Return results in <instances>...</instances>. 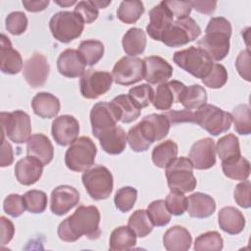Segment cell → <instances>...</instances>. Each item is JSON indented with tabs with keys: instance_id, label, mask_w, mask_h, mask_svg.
<instances>
[{
	"instance_id": "obj_1",
	"label": "cell",
	"mask_w": 251,
	"mask_h": 251,
	"mask_svg": "<svg viewBox=\"0 0 251 251\" xmlns=\"http://www.w3.org/2000/svg\"><path fill=\"white\" fill-rule=\"evenodd\" d=\"M100 212L95 206L80 205L73 215L61 222L57 228L59 238L66 242H75L82 235L90 240L99 238Z\"/></svg>"
},
{
	"instance_id": "obj_2",
	"label": "cell",
	"mask_w": 251,
	"mask_h": 251,
	"mask_svg": "<svg viewBox=\"0 0 251 251\" xmlns=\"http://www.w3.org/2000/svg\"><path fill=\"white\" fill-rule=\"evenodd\" d=\"M231 25L224 17L212 18L205 29V35L197 41V47L202 49L212 61H221L229 52Z\"/></svg>"
},
{
	"instance_id": "obj_3",
	"label": "cell",
	"mask_w": 251,
	"mask_h": 251,
	"mask_svg": "<svg viewBox=\"0 0 251 251\" xmlns=\"http://www.w3.org/2000/svg\"><path fill=\"white\" fill-rule=\"evenodd\" d=\"M191 123L197 124L210 134L217 136L230 128L231 115L212 104H205L192 112Z\"/></svg>"
},
{
	"instance_id": "obj_4",
	"label": "cell",
	"mask_w": 251,
	"mask_h": 251,
	"mask_svg": "<svg viewBox=\"0 0 251 251\" xmlns=\"http://www.w3.org/2000/svg\"><path fill=\"white\" fill-rule=\"evenodd\" d=\"M193 165L189 158H175L166 167L168 186L173 191L182 193L191 192L195 189L197 180L193 175Z\"/></svg>"
},
{
	"instance_id": "obj_5",
	"label": "cell",
	"mask_w": 251,
	"mask_h": 251,
	"mask_svg": "<svg viewBox=\"0 0 251 251\" xmlns=\"http://www.w3.org/2000/svg\"><path fill=\"white\" fill-rule=\"evenodd\" d=\"M49 28L55 39L62 43H69L81 35L84 23L76 13L61 11L52 16Z\"/></svg>"
},
{
	"instance_id": "obj_6",
	"label": "cell",
	"mask_w": 251,
	"mask_h": 251,
	"mask_svg": "<svg viewBox=\"0 0 251 251\" xmlns=\"http://www.w3.org/2000/svg\"><path fill=\"white\" fill-rule=\"evenodd\" d=\"M97 153L96 146L88 136L76 138L65 154L66 166L74 172H84L91 168Z\"/></svg>"
},
{
	"instance_id": "obj_7",
	"label": "cell",
	"mask_w": 251,
	"mask_h": 251,
	"mask_svg": "<svg viewBox=\"0 0 251 251\" xmlns=\"http://www.w3.org/2000/svg\"><path fill=\"white\" fill-rule=\"evenodd\" d=\"M173 60L179 68L201 79L209 74L214 65L209 56L195 46L175 52Z\"/></svg>"
},
{
	"instance_id": "obj_8",
	"label": "cell",
	"mask_w": 251,
	"mask_h": 251,
	"mask_svg": "<svg viewBox=\"0 0 251 251\" xmlns=\"http://www.w3.org/2000/svg\"><path fill=\"white\" fill-rule=\"evenodd\" d=\"M83 186L89 196L94 200L107 199L113 191V176L104 166L95 165L81 176Z\"/></svg>"
},
{
	"instance_id": "obj_9",
	"label": "cell",
	"mask_w": 251,
	"mask_h": 251,
	"mask_svg": "<svg viewBox=\"0 0 251 251\" xmlns=\"http://www.w3.org/2000/svg\"><path fill=\"white\" fill-rule=\"evenodd\" d=\"M0 120L3 135L17 144L27 142L31 136V124L30 118L25 112L22 110L2 112Z\"/></svg>"
},
{
	"instance_id": "obj_10",
	"label": "cell",
	"mask_w": 251,
	"mask_h": 251,
	"mask_svg": "<svg viewBox=\"0 0 251 251\" xmlns=\"http://www.w3.org/2000/svg\"><path fill=\"white\" fill-rule=\"evenodd\" d=\"M201 34V28L190 17L173 22L162 34L160 41L169 47H179L195 40Z\"/></svg>"
},
{
	"instance_id": "obj_11",
	"label": "cell",
	"mask_w": 251,
	"mask_h": 251,
	"mask_svg": "<svg viewBox=\"0 0 251 251\" xmlns=\"http://www.w3.org/2000/svg\"><path fill=\"white\" fill-rule=\"evenodd\" d=\"M144 61L138 57L125 56L113 68V79L121 85H131L144 78Z\"/></svg>"
},
{
	"instance_id": "obj_12",
	"label": "cell",
	"mask_w": 251,
	"mask_h": 251,
	"mask_svg": "<svg viewBox=\"0 0 251 251\" xmlns=\"http://www.w3.org/2000/svg\"><path fill=\"white\" fill-rule=\"evenodd\" d=\"M113 81L112 74L89 69L81 75L79 81L80 93L84 98L96 99L111 88Z\"/></svg>"
},
{
	"instance_id": "obj_13",
	"label": "cell",
	"mask_w": 251,
	"mask_h": 251,
	"mask_svg": "<svg viewBox=\"0 0 251 251\" xmlns=\"http://www.w3.org/2000/svg\"><path fill=\"white\" fill-rule=\"evenodd\" d=\"M121 120L118 108L112 102H98L90 111V124L93 135L98 138L101 133L117 126Z\"/></svg>"
},
{
	"instance_id": "obj_14",
	"label": "cell",
	"mask_w": 251,
	"mask_h": 251,
	"mask_svg": "<svg viewBox=\"0 0 251 251\" xmlns=\"http://www.w3.org/2000/svg\"><path fill=\"white\" fill-rule=\"evenodd\" d=\"M136 125L143 137L151 144L168 135L171 122L165 114H150Z\"/></svg>"
},
{
	"instance_id": "obj_15",
	"label": "cell",
	"mask_w": 251,
	"mask_h": 251,
	"mask_svg": "<svg viewBox=\"0 0 251 251\" xmlns=\"http://www.w3.org/2000/svg\"><path fill=\"white\" fill-rule=\"evenodd\" d=\"M49 71L50 66L47 58L41 53H34L25 61L23 75L29 86L36 88L46 82Z\"/></svg>"
},
{
	"instance_id": "obj_16",
	"label": "cell",
	"mask_w": 251,
	"mask_h": 251,
	"mask_svg": "<svg viewBox=\"0 0 251 251\" xmlns=\"http://www.w3.org/2000/svg\"><path fill=\"white\" fill-rule=\"evenodd\" d=\"M189 160L196 170H208L216 164V145L210 137L199 139L190 148Z\"/></svg>"
},
{
	"instance_id": "obj_17",
	"label": "cell",
	"mask_w": 251,
	"mask_h": 251,
	"mask_svg": "<svg viewBox=\"0 0 251 251\" xmlns=\"http://www.w3.org/2000/svg\"><path fill=\"white\" fill-rule=\"evenodd\" d=\"M51 132L57 144L61 146L71 145L78 136L79 124L75 117L62 115L53 121Z\"/></svg>"
},
{
	"instance_id": "obj_18",
	"label": "cell",
	"mask_w": 251,
	"mask_h": 251,
	"mask_svg": "<svg viewBox=\"0 0 251 251\" xmlns=\"http://www.w3.org/2000/svg\"><path fill=\"white\" fill-rule=\"evenodd\" d=\"M79 199V193L75 187L70 185H59L51 192L50 210L57 216H63L76 206Z\"/></svg>"
},
{
	"instance_id": "obj_19",
	"label": "cell",
	"mask_w": 251,
	"mask_h": 251,
	"mask_svg": "<svg viewBox=\"0 0 251 251\" xmlns=\"http://www.w3.org/2000/svg\"><path fill=\"white\" fill-rule=\"evenodd\" d=\"M173 22V13L162 1L149 11V24L146 26V31L152 39L160 41L162 34L170 27Z\"/></svg>"
},
{
	"instance_id": "obj_20",
	"label": "cell",
	"mask_w": 251,
	"mask_h": 251,
	"mask_svg": "<svg viewBox=\"0 0 251 251\" xmlns=\"http://www.w3.org/2000/svg\"><path fill=\"white\" fill-rule=\"evenodd\" d=\"M185 87L178 80H171L159 84L152 101L154 108L161 111L170 110L175 103H178L179 96Z\"/></svg>"
},
{
	"instance_id": "obj_21",
	"label": "cell",
	"mask_w": 251,
	"mask_h": 251,
	"mask_svg": "<svg viewBox=\"0 0 251 251\" xmlns=\"http://www.w3.org/2000/svg\"><path fill=\"white\" fill-rule=\"evenodd\" d=\"M145 72L144 79L151 84L167 82L173 75V67L162 57L148 56L143 59Z\"/></svg>"
},
{
	"instance_id": "obj_22",
	"label": "cell",
	"mask_w": 251,
	"mask_h": 251,
	"mask_svg": "<svg viewBox=\"0 0 251 251\" xmlns=\"http://www.w3.org/2000/svg\"><path fill=\"white\" fill-rule=\"evenodd\" d=\"M85 63L75 49H66L58 57L57 69L66 77H78L85 72Z\"/></svg>"
},
{
	"instance_id": "obj_23",
	"label": "cell",
	"mask_w": 251,
	"mask_h": 251,
	"mask_svg": "<svg viewBox=\"0 0 251 251\" xmlns=\"http://www.w3.org/2000/svg\"><path fill=\"white\" fill-rule=\"evenodd\" d=\"M43 164L32 156L19 160L15 165V176L23 185L34 184L42 176Z\"/></svg>"
},
{
	"instance_id": "obj_24",
	"label": "cell",
	"mask_w": 251,
	"mask_h": 251,
	"mask_svg": "<svg viewBox=\"0 0 251 251\" xmlns=\"http://www.w3.org/2000/svg\"><path fill=\"white\" fill-rule=\"evenodd\" d=\"M0 68L2 73L8 75H16L23 69V59L21 54L15 50L12 43L4 33L0 39Z\"/></svg>"
},
{
	"instance_id": "obj_25",
	"label": "cell",
	"mask_w": 251,
	"mask_h": 251,
	"mask_svg": "<svg viewBox=\"0 0 251 251\" xmlns=\"http://www.w3.org/2000/svg\"><path fill=\"white\" fill-rule=\"evenodd\" d=\"M26 154L48 165L54 156V148L49 138L43 133L32 134L26 142Z\"/></svg>"
},
{
	"instance_id": "obj_26",
	"label": "cell",
	"mask_w": 251,
	"mask_h": 251,
	"mask_svg": "<svg viewBox=\"0 0 251 251\" xmlns=\"http://www.w3.org/2000/svg\"><path fill=\"white\" fill-rule=\"evenodd\" d=\"M216 210V202L212 196L202 193L195 192L187 198L186 211L192 218L204 219L212 216Z\"/></svg>"
},
{
	"instance_id": "obj_27",
	"label": "cell",
	"mask_w": 251,
	"mask_h": 251,
	"mask_svg": "<svg viewBox=\"0 0 251 251\" xmlns=\"http://www.w3.org/2000/svg\"><path fill=\"white\" fill-rule=\"evenodd\" d=\"M163 243L168 251H186L191 247L192 236L185 227L174 226L164 233Z\"/></svg>"
},
{
	"instance_id": "obj_28",
	"label": "cell",
	"mask_w": 251,
	"mask_h": 251,
	"mask_svg": "<svg viewBox=\"0 0 251 251\" xmlns=\"http://www.w3.org/2000/svg\"><path fill=\"white\" fill-rule=\"evenodd\" d=\"M218 220L221 229L229 234H238L245 226L243 214L231 206L222 208L218 214Z\"/></svg>"
},
{
	"instance_id": "obj_29",
	"label": "cell",
	"mask_w": 251,
	"mask_h": 251,
	"mask_svg": "<svg viewBox=\"0 0 251 251\" xmlns=\"http://www.w3.org/2000/svg\"><path fill=\"white\" fill-rule=\"evenodd\" d=\"M31 107L34 114L42 119H51L60 112L59 99L48 92H39L31 100Z\"/></svg>"
},
{
	"instance_id": "obj_30",
	"label": "cell",
	"mask_w": 251,
	"mask_h": 251,
	"mask_svg": "<svg viewBox=\"0 0 251 251\" xmlns=\"http://www.w3.org/2000/svg\"><path fill=\"white\" fill-rule=\"evenodd\" d=\"M98 139L102 149L111 155L122 153L126 145V131L119 126L104 131L99 135Z\"/></svg>"
},
{
	"instance_id": "obj_31",
	"label": "cell",
	"mask_w": 251,
	"mask_h": 251,
	"mask_svg": "<svg viewBox=\"0 0 251 251\" xmlns=\"http://www.w3.org/2000/svg\"><path fill=\"white\" fill-rule=\"evenodd\" d=\"M222 169L226 176L234 180H245L250 175V163L241 155L222 161Z\"/></svg>"
},
{
	"instance_id": "obj_32",
	"label": "cell",
	"mask_w": 251,
	"mask_h": 251,
	"mask_svg": "<svg viewBox=\"0 0 251 251\" xmlns=\"http://www.w3.org/2000/svg\"><path fill=\"white\" fill-rule=\"evenodd\" d=\"M122 44L124 51L128 56L135 57L142 54L146 47L145 32L141 28L131 27L124 34Z\"/></svg>"
},
{
	"instance_id": "obj_33",
	"label": "cell",
	"mask_w": 251,
	"mask_h": 251,
	"mask_svg": "<svg viewBox=\"0 0 251 251\" xmlns=\"http://www.w3.org/2000/svg\"><path fill=\"white\" fill-rule=\"evenodd\" d=\"M136 244V234L134 231L126 226L116 227L111 235L109 241V248L113 251L129 250Z\"/></svg>"
},
{
	"instance_id": "obj_34",
	"label": "cell",
	"mask_w": 251,
	"mask_h": 251,
	"mask_svg": "<svg viewBox=\"0 0 251 251\" xmlns=\"http://www.w3.org/2000/svg\"><path fill=\"white\" fill-rule=\"evenodd\" d=\"M207 102V93L204 87L199 84H192L186 86L179 96L178 103H180L186 110H197L205 105Z\"/></svg>"
},
{
	"instance_id": "obj_35",
	"label": "cell",
	"mask_w": 251,
	"mask_h": 251,
	"mask_svg": "<svg viewBox=\"0 0 251 251\" xmlns=\"http://www.w3.org/2000/svg\"><path fill=\"white\" fill-rule=\"evenodd\" d=\"M178 152L177 144L172 139H167L156 145L152 151V161L159 168H166Z\"/></svg>"
},
{
	"instance_id": "obj_36",
	"label": "cell",
	"mask_w": 251,
	"mask_h": 251,
	"mask_svg": "<svg viewBox=\"0 0 251 251\" xmlns=\"http://www.w3.org/2000/svg\"><path fill=\"white\" fill-rule=\"evenodd\" d=\"M119 110L121 122L128 124L135 121L140 116V109L133 103L128 94H121L111 101Z\"/></svg>"
},
{
	"instance_id": "obj_37",
	"label": "cell",
	"mask_w": 251,
	"mask_h": 251,
	"mask_svg": "<svg viewBox=\"0 0 251 251\" xmlns=\"http://www.w3.org/2000/svg\"><path fill=\"white\" fill-rule=\"evenodd\" d=\"M77 51L79 52L85 65L94 66L103 57L104 45L99 40L87 39L80 42Z\"/></svg>"
},
{
	"instance_id": "obj_38",
	"label": "cell",
	"mask_w": 251,
	"mask_h": 251,
	"mask_svg": "<svg viewBox=\"0 0 251 251\" xmlns=\"http://www.w3.org/2000/svg\"><path fill=\"white\" fill-rule=\"evenodd\" d=\"M127 226L134 231L136 236L145 237L152 231L154 226L147 214V211L139 209L130 215L127 221Z\"/></svg>"
},
{
	"instance_id": "obj_39",
	"label": "cell",
	"mask_w": 251,
	"mask_h": 251,
	"mask_svg": "<svg viewBox=\"0 0 251 251\" xmlns=\"http://www.w3.org/2000/svg\"><path fill=\"white\" fill-rule=\"evenodd\" d=\"M144 13V6L141 1H122L118 11V19L125 24H134Z\"/></svg>"
},
{
	"instance_id": "obj_40",
	"label": "cell",
	"mask_w": 251,
	"mask_h": 251,
	"mask_svg": "<svg viewBox=\"0 0 251 251\" xmlns=\"http://www.w3.org/2000/svg\"><path fill=\"white\" fill-rule=\"evenodd\" d=\"M230 115L235 131L241 135H248L251 132L250 107L247 104H239L232 110Z\"/></svg>"
},
{
	"instance_id": "obj_41",
	"label": "cell",
	"mask_w": 251,
	"mask_h": 251,
	"mask_svg": "<svg viewBox=\"0 0 251 251\" xmlns=\"http://www.w3.org/2000/svg\"><path fill=\"white\" fill-rule=\"evenodd\" d=\"M216 152L222 161L241 155L238 138L232 133L221 137L217 142Z\"/></svg>"
},
{
	"instance_id": "obj_42",
	"label": "cell",
	"mask_w": 251,
	"mask_h": 251,
	"mask_svg": "<svg viewBox=\"0 0 251 251\" xmlns=\"http://www.w3.org/2000/svg\"><path fill=\"white\" fill-rule=\"evenodd\" d=\"M224 240L218 231H207L196 237L194 250L196 251H220L223 249Z\"/></svg>"
},
{
	"instance_id": "obj_43",
	"label": "cell",
	"mask_w": 251,
	"mask_h": 251,
	"mask_svg": "<svg viewBox=\"0 0 251 251\" xmlns=\"http://www.w3.org/2000/svg\"><path fill=\"white\" fill-rule=\"evenodd\" d=\"M147 214L155 226H163L170 223L171 214L167 209L165 200H155L147 207Z\"/></svg>"
},
{
	"instance_id": "obj_44",
	"label": "cell",
	"mask_w": 251,
	"mask_h": 251,
	"mask_svg": "<svg viewBox=\"0 0 251 251\" xmlns=\"http://www.w3.org/2000/svg\"><path fill=\"white\" fill-rule=\"evenodd\" d=\"M24 203L25 210L32 214H40L45 211L47 207V195L41 190H28L24 196Z\"/></svg>"
},
{
	"instance_id": "obj_45",
	"label": "cell",
	"mask_w": 251,
	"mask_h": 251,
	"mask_svg": "<svg viewBox=\"0 0 251 251\" xmlns=\"http://www.w3.org/2000/svg\"><path fill=\"white\" fill-rule=\"evenodd\" d=\"M136 199L137 190L132 186H124L116 192L114 202L121 212L126 213L133 208Z\"/></svg>"
},
{
	"instance_id": "obj_46",
	"label": "cell",
	"mask_w": 251,
	"mask_h": 251,
	"mask_svg": "<svg viewBox=\"0 0 251 251\" xmlns=\"http://www.w3.org/2000/svg\"><path fill=\"white\" fill-rule=\"evenodd\" d=\"M128 96L139 109H142L152 103L154 90L149 84L143 83L130 88L128 91Z\"/></svg>"
},
{
	"instance_id": "obj_47",
	"label": "cell",
	"mask_w": 251,
	"mask_h": 251,
	"mask_svg": "<svg viewBox=\"0 0 251 251\" xmlns=\"http://www.w3.org/2000/svg\"><path fill=\"white\" fill-rule=\"evenodd\" d=\"M227 81L226 69L221 64H214L209 74L202 78V82L210 88H221Z\"/></svg>"
},
{
	"instance_id": "obj_48",
	"label": "cell",
	"mask_w": 251,
	"mask_h": 251,
	"mask_svg": "<svg viewBox=\"0 0 251 251\" xmlns=\"http://www.w3.org/2000/svg\"><path fill=\"white\" fill-rule=\"evenodd\" d=\"M27 18L24 12L16 11L10 13L5 20L6 29L13 35H20L26 30Z\"/></svg>"
},
{
	"instance_id": "obj_49",
	"label": "cell",
	"mask_w": 251,
	"mask_h": 251,
	"mask_svg": "<svg viewBox=\"0 0 251 251\" xmlns=\"http://www.w3.org/2000/svg\"><path fill=\"white\" fill-rule=\"evenodd\" d=\"M165 202L171 215L180 216L186 211L187 197L182 192L171 190V192L167 195Z\"/></svg>"
},
{
	"instance_id": "obj_50",
	"label": "cell",
	"mask_w": 251,
	"mask_h": 251,
	"mask_svg": "<svg viewBox=\"0 0 251 251\" xmlns=\"http://www.w3.org/2000/svg\"><path fill=\"white\" fill-rule=\"evenodd\" d=\"M3 209L6 214L13 218L20 217L25 210L23 196L16 193L8 195L4 199Z\"/></svg>"
},
{
	"instance_id": "obj_51",
	"label": "cell",
	"mask_w": 251,
	"mask_h": 251,
	"mask_svg": "<svg viewBox=\"0 0 251 251\" xmlns=\"http://www.w3.org/2000/svg\"><path fill=\"white\" fill-rule=\"evenodd\" d=\"M74 12L76 13L82 19L84 24L93 23L99 16L98 9L93 5L92 1L89 0L80 1L76 3Z\"/></svg>"
},
{
	"instance_id": "obj_52",
	"label": "cell",
	"mask_w": 251,
	"mask_h": 251,
	"mask_svg": "<svg viewBox=\"0 0 251 251\" xmlns=\"http://www.w3.org/2000/svg\"><path fill=\"white\" fill-rule=\"evenodd\" d=\"M126 141L134 152H144L151 145L141 134L137 125L129 128L126 134Z\"/></svg>"
},
{
	"instance_id": "obj_53",
	"label": "cell",
	"mask_w": 251,
	"mask_h": 251,
	"mask_svg": "<svg viewBox=\"0 0 251 251\" xmlns=\"http://www.w3.org/2000/svg\"><path fill=\"white\" fill-rule=\"evenodd\" d=\"M250 189H251V183L248 179L242 180V182L238 183L235 186L233 191V197L237 205L245 209H248L251 206Z\"/></svg>"
},
{
	"instance_id": "obj_54",
	"label": "cell",
	"mask_w": 251,
	"mask_h": 251,
	"mask_svg": "<svg viewBox=\"0 0 251 251\" xmlns=\"http://www.w3.org/2000/svg\"><path fill=\"white\" fill-rule=\"evenodd\" d=\"M166 6L170 9L173 13L174 17H176L177 20L185 19L189 17V14L192 10L189 1H174V0H167L164 1Z\"/></svg>"
},
{
	"instance_id": "obj_55",
	"label": "cell",
	"mask_w": 251,
	"mask_h": 251,
	"mask_svg": "<svg viewBox=\"0 0 251 251\" xmlns=\"http://www.w3.org/2000/svg\"><path fill=\"white\" fill-rule=\"evenodd\" d=\"M235 67L240 75L245 80L250 81V52L249 49L243 50L239 53L235 61Z\"/></svg>"
},
{
	"instance_id": "obj_56",
	"label": "cell",
	"mask_w": 251,
	"mask_h": 251,
	"mask_svg": "<svg viewBox=\"0 0 251 251\" xmlns=\"http://www.w3.org/2000/svg\"><path fill=\"white\" fill-rule=\"evenodd\" d=\"M0 224H1V244L2 246H4L12 240L15 233V226L13 223L4 216L0 218Z\"/></svg>"
},
{
	"instance_id": "obj_57",
	"label": "cell",
	"mask_w": 251,
	"mask_h": 251,
	"mask_svg": "<svg viewBox=\"0 0 251 251\" xmlns=\"http://www.w3.org/2000/svg\"><path fill=\"white\" fill-rule=\"evenodd\" d=\"M14 161L13 148L11 144L5 139V135L2 134V144H1V159L0 166L2 168L10 166Z\"/></svg>"
},
{
	"instance_id": "obj_58",
	"label": "cell",
	"mask_w": 251,
	"mask_h": 251,
	"mask_svg": "<svg viewBox=\"0 0 251 251\" xmlns=\"http://www.w3.org/2000/svg\"><path fill=\"white\" fill-rule=\"evenodd\" d=\"M190 5L193 9H195L197 12L201 14H206V15H211L214 13L217 7V2L216 1H211V0H196V1H189Z\"/></svg>"
},
{
	"instance_id": "obj_59",
	"label": "cell",
	"mask_w": 251,
	"mask_h": 251,
	"mask_svg": "<svg viewBox=\"0 0 251 251\" xmlns=\"http://www.w3.org/2000/svg\"><path fill=\"white\" fill-rule=\"evenodd\" d=\"M23 5L26 11L36 13V12L45 10L49 5V1L48 0H32V1L24 0Z\"/></svg>"
},
{
	"instance_id": "obj_60",
	"label": "cell",
	"mask_w": 251,
	"mask_h": 251,
	"mask_svg": "<svg viewBox=\"0 0 251 251\" xmlns=\"http://www.w3.org/2000/svg\"><path fill=\"white\" fill-rule=\"evenodd\" d=\"M93 5L97 8V9H100V8H106L108 5L111 4V1H99V0H96V1H92Z\"/></svg>"
},
{
	"instance_id": "obj_61",
	"label": "cell",
	"mask_w": 251,
	"mask_h": 251,
	"mask_svg": "<svg viewBox=\"0 0 251 251\" xmlns=\"http://www.w3.org/2000/svg\"><path fill=\"white\" fill-rule=\"evenodd\" d=\"M55 3L60 5V6H62V7H68V6H72V5L75 4L76 1H75V0H72V1L71 0H68V1H55Z\"/></svg>"
}]
</instances>
